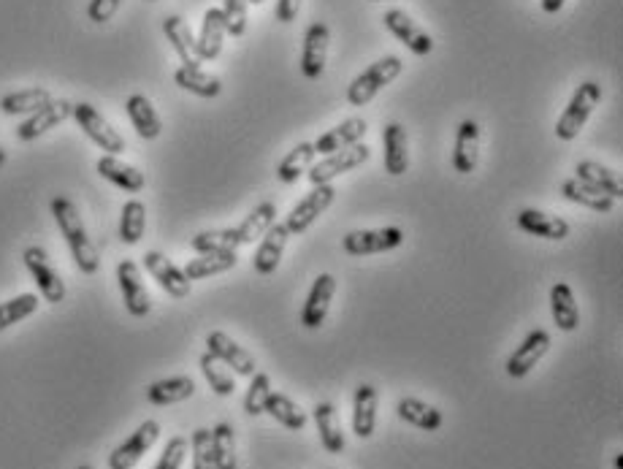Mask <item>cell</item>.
Returning <instances> with one entry per match:
<instances>
[{
	"label": "cell",
	"mask_w": 623,
	"mask_h": 469,
	"mask_svg": "<svg viewBox=\"0 0 623 469\" xmlns=\"http://www.w3.org/2000/svg\"><path fill=\"white\" fill-rule=\"evenodd\" d=\"M52 215H55V223L60 228V234L66 239L68 250L74 255V263L79 266L82 274H95L98 266H101V258H98V250H95L93 239L87 234V228L82 223V215L79 209L74 207V201L66 196L52 198Z\"/></svg>",
	"instance_id": "1"
},
{
	"label": "cell",
	"mask_w": 623,
	"mask_h": 469,
	"mask_svg": "<svg viewBox=\"0 0 623 469\" xmlns=\"http://www.w3.org/2000/svg\"><path fill=\"white\" fill-rule=\"evenodd\" d=\"M404 71V63H401V57L396 55H385L380 57L377 63L361 71V74L355 76L350 87H347V101L350 106H366L372 101L374 95L380 93L382 87H388L396 79V76Z\"/></svg>",
	"instance_id": "2"
},
{
	"label": "cell",
	"mask_w": 623,
	"mask_h": 469,
	"mask_svg": "<svg viewBox=\"0 0 623 469\" xmlns=\"http://www.w3.org/2000/svg\"><path fill=\"white\" fill-rule=\"evenodd\" d=\"M599 101H602V85H596V82H583V85H577L575 95L569 98L567 109H564V114H561L556 122L558 139L561 141L577 139L580 131H583V125L588 122V117H591L596 106H599Z\"/></svg>",
	"instance_id": "3"
},
{
	"label": "cell",
	"mask_w": 623,
	"mask_h": 469,
	"mask_svg": "<svg viewBox=\"0 0 623 469\" xmlns=\"http://www.w3.org/2000/svg\"><path fill=\"white\" fill-rule=\"evenodd\" d=\"M76 122H79V128L84 131V136L98 144L106 155H117L120 158L122 152H125V139H122V133H117L109 125V120L103 117L93 104H74V114H71Z\"/></svg>",
	"instance_id": "4"
},
{
	"label": "cell",
	"mask_w": 623,
	"mask_h": 469,
	"mask_svg": "<svg viewBox=\"0 0 623 469\" xmlns=\"http://www.w3.org/2000/svg\"><path fill=\"white\" fill-rule=\"evenodd\" d=\"M372 155V147L369 144H353L347 150L331 152V155H323L320 163H315L312 169L307 171V177L312 185H331V179H336L339 174H347V171L358 169Z\"/></svg>",
	"instance_id": "5"
},
{
	"label": "cell",
	"mask_w": 623,
	"mask_h": 469,
	"mask_svg": "<svg viewBox=\"0 0 623 469\" xmlns=\"http://www.w3.org/2000/svg\"><path fill=\"white\" fill-rule=\"evenodd\" d=\"M22 261L28 266V272L33 274V280L38 285V293L44 296V301L49 304H60V301H66V282L60 280V274L57 269L49 263V255L44 247H28L25 253H22Z\"/></svg>",
	"instance_id": "6"
},
{
	"label": "cell",
	"mask_w": 623,
	"mask_h": 469,
	"mask_svg": "<svg viewBox=\"0 0 623 469\" xmlns=\"http://www.w3.org/2000/svg\"><path fill=\"white\" fill-rule=\"evenodd\" d=\"M404 244V231L399 226L388 228H369V231H350L342 239L347 255L363 258V255H377V253H391L396 247Z\"/></svg>",
	"instance_id": "7"
},
{
	"label": "cell",
	"mask_w": 623,
	"mask_h": 469,
	"mask_svg": "<svg viewBox=\"0 0 623 469\" xmlns=\"http://www.w3.org/2000/svg\"><path fill=\"white\" fill-rule=\"evenodd\" d=\"M334 198H336L334 185H312V190H309L307 196L301 198L296 207L290 209L288 220H285V228L296 236L309 231L317 217L323 215V212L334 204Z\"/></svg>",
	"instance_id": "8"
},
{
	"label": "cell",
	"mask_w": 623,
	"mask_h": 469,
	"mask_svg": "<svg viewBox=\"0 0 623 469\" xmlns=\"http://www.w3.org/2000/svg\"><path fill=\"white\" fill-rule=\"evenodd\" d=\"M160 437V423L158 421H144L128 440L117 445L109 453V469H133L144 459V453L158 442Z\"/></svg>",
	"instance_id": "9"
},
{
	"label": "cell",
	"mask_w": 623,
	"mask_h": 469,
	"mask_svg": "<svg viewBox=\"0 0 623 469\" xmlns=\"http://www.w3.org/2000/svg\"><path fill=\"white\" fill-rule=\"evenodd\" d=\"M144 269L152 274V280L158 282L160 288L171 296V299H187L190 296V288H193V282L187 280L185 272L179 269L177 263L166 258L163 253L158 250H149L144 255Z\"/></svg>",
	"instance_id": "10"
},
{
	"label": "cell",
	"mask_w": 623,
	"mask_h": 469,
	"mask_svg": "<svg viewBox=\"0 0 623 469\" xmlns=\"http://www.w3.org/2000/svg\"><path fill=\"white\" fill-rule=\"evenodd\" d=\"M336 282L334 274H320L315 282H312V291H309L307 301H304V310H301V326L309 331L320 329L328 318V310H331V301L336 296Z\"/></svg>",
	"instance_id": "11"
},
{
	"label": "cell",
	"mask_w": 623,
	"mask_h": 469,
	"mask_svg": "<svg viewBox=\"0 0 623 469\" xmlns=\"http://www.w3.org/2000/svg\"><path fill=\"white\" fill-rule=\"evenodd\" d=\"M117 282H120L125 310L131 312L133 318H147L149 310H152V299H149L147 285L141 280V269L136 266V261H120Z\"/></svg>",
	"instance_id": "12"
},
{
	"label": "cell",
	"mask_w": 623,
	"mask_h": 469,
	"mask_svg": "<svg viewBox=\"0 0 623 469\" xmlns=\"http://www.w3.org/2000/svg\"><path fill=\"white\" fill-rule=\"evenodd\" d=\"M206 353H212L217 361H223L225 366H231V372L242 377H252L258 372V364H255V358L252 353L231 339L225 331H212L209 337H206Z\"/></svg>",
	"instance_id": "13"
},
{
	"label": "cell",
	"mask_w": 623,
	"mask_h": 469,
	"mask_svg": "<svg viewBox=\"0 0 623 469\" xmlns=\"http://www.w3.org/2000/svg\"><path fill=\"white\" fill-rule=\"evenodd\" d=\"M548 350H550V334L545 329H534L529 337L518 345V350L507 358V366H504L507 375H510L512 380H523L534 366L540 364L542 358L548 356Z\"/></svg>",
	"instance_id": "14"
},
{
	"label": "cell",
	"mask_w": 623,
	"mask_h": 469,
	"mask_svg": "<svg viewBox=\"0 0 623 469\" xmlns=\"http://www.w3.org/2000/svg\"><path fill=\"white\" fill-rule=\"evenodd\" d=\"M382 22H385V28L391 30L393 36L399 38L404 47L410 49L412 55L426 57L428 52L434 49V38L428 36L426 30L420 28L418 22H415V19H412L410 14H404V11H401V9L385 11V17H382Z\"/></svg>",
	"instance_id": "15"
},
{
	"label": "cell",
	"mask_w": 623,
	"mask_h": 469,
	"mask_svg": "<svg viewBox=\"0 0 623 469\" xmlns=\"http://www.w3.org/2000/svg\"><path fill=\"white\" fill-rule=\"evenodd\" d=\"M74 114V104L71 101H63V98H52L47 106H41L38 112H33L28 120L22 122L17 128L19 141H36L38 136H44L47 131L57 128L60 122H66L68 117Z\"/></svg>",
	"instance_id": "16"
},
{
	"label": "cell",
	"mask_w": 623,
	"mask_h": 469,
	"mask_svg": "<svg viewBox=\"0 0 623 469\" xmlns=\"http://www.w3.org/2000/svg\"><path fill=\"white\" fill-rule=\"evenodd\" d=\"M328 41H331V30L323 22H312L304 36V52H301V74L307 79H320L326 71L328 60Z\"/></svg>",
	"instance_id": "17"
},
{
	"label": "cell",
	"mask_w": 623,
	"mask_h": 469,
	"mask_svg": "<svg viewBox=\"0 0 623 469\" xmlns=\"http://www.w3.org/2000/svg\"><path fill=\"white\" fill-rule=\"evenodd\" d=\"M366 131H369V122L363 120V117H350V120L339 122L336 128L326 131L323 136H317V141H312V147H315L317 155H331V152L361 144Z\"/></svg>",
	"instance_id": "18"
},
{
	"label": "cell",
	"mask_w": 623,
	"mask_h": 469,
	"mask_svg": "<svg viewBox=\"0 0 623 469\" xmlns=\"http://www.w3.org/2000/svg\"><path fill=\"white\" fill-rule=\"evenodd\" d=\"M288 239L290 231L285 228V223H274V226L261 236V247H258V253L252 258L255 272L263 274V277H269V274L277 272L279 261H282V255H285V247H288Z\"/></svg>",
	"instance_id": "19"
},
{
	"label": "cell",
	"mask_w": 623,
	"mask_h": 469,
	"mask_svg": "<svg viewBox=\"0 0 623 469\" xmlns=\"http://www.w3.org/2000/svg\"><path fill=\"white\" fill-rule=\"evenodd\" d=\"M377 404L380 394L369 383H361L353 394V432L358 440H369L377 429Z\"/></svg>",
	"instance_id": "20"
},
{
	"label": "cell",
	"mask_w": 623,
	"mask_h": 469,
	"mask_svg": "<svg viewBox=\"0 0 623 469\" xmlns=\"http://www.w3.org/2000/svg\"><path fill=\"white\" fill-rule=\"evenodd\" d=\"M480 163V125L475 120H464L458 125L456 150H453V169L458 174H472Z\"/></svg>",
	"instance_id": "21"
},
{
	"label": "cell",
	"mask_w": 623,
	"mask_h": 469,
	"mask_svg": "<svg viewBox=\"0 0 623 469\" xmlns=\"http://www.w3.org/2000/svg\"><path fill=\"white\" fill-rule=\"evenodd\" d=\"M518 228L531 236L548 239V242H561L569 236V223L564 217L545 215L540 209H521L518 212Z\"/></svg>",
	"instance_id": "22"
},
{
	"label": "cell",
	"mask_w": 623,
	"mask_h": 469,
	"mask_svg": "<svg viewBox=\"0 0 623 469\" xmlns=\"http://www.w3.org/2000/svg\"><path fill=\"white\" fill-rule=\"evenodd\" d=\"M382 141H385V171L391 177H401L404 171L410 169V139H407L404 125L401 122L385 125Z\"/></svg>",
	"instance_id": "23"
},
{
	"label": "cell",
	"mask_w": 623,
	"mask_h": 469,
	"mask_svg": "<svg viewBox=\"0 0 623 469\" xmlns=\"http://www.w3.org/2000/svg\"><path fill=\"white\" fill-rule=\"evenodd\" d=\"M163 33H166V38L171 41V47H174V52L179 55V60H182V66H201L204 60H201V55H198V44H196V36H193V30H190V25H187L185 19L182 17H166L163 19Z\"/></svg>",
	"instance_id": "24"
},
{
	"label": "cell",
	"mask_w": 623,
	"mask_h": 469,
	"mask_svg": "<svg viewBox=\"0 0 623 469\" xmlns=\"http://www.w3.org/2000/svg\"><path fill=\"white\" fill-rule=\"evenodd\" d=\"M95 169H98V174H101L106 182H112V185L122 188L125 193H139V190L144 188V182H147L144 174H141L136 166L125 163V160H120L117 155H103V158H98Z\"/></svg>",
	"instance_id": "25"
},
{
	"label": "cell",
	"mask_w": 623,
	"mask_h": 469,
	"mask_svg": "<svg viewBox=\"0 0 623 469\" xmlns=\"http://www.w3.org/2000/svg\"><path fill=\"white\" fill-rule=\"evenodd\" d=\"M223 41H225V19L223 11L220 9H206L204 22H201V33H198L196 44H198V55L201 60H217L220 52H223Z\"/></svg>",
	"instance_id": "26"
},
{
	"label": "cell",
	"mask_w": 623,
	"mask_h": 469,
	"mask_svg": "<svg viewBox=\"0 0 623 469\" xmlns=\"http://www.w3.org/2000/svg\"><path fill=\"white\" fill-rule=\"evenodd\" d=\"M561 193H564L567 201L577 204V207H586L591 209V212H599V215H607V212H613L615 209V198H610L607 193H602V190L591 188V185H586L583 179L577 177L567 179V182L561 185Z\"/></svg>",
	"instance_id": "27"
},
{
	"label": "cell",
	"mask_w": 623,
	"mask_h": 469,
	"mask_svg": "<svg viewBox=\"0 0 623 469\" xmlns=\"http://www.w3.org/2000/svg\"><path fill=\"white\" fill-rule=\"evenodd\" d=\"M312 418H315V426L317 432H320V442H323V448L328 453H345V432H342V426L336 421V407L331 402H320L315 404V410H312Z\"/></svg>",
	"instance_id": "28"
},
{
	"label": "cell",
	"mask_w": 623,
	"mask_h": 469,
	"mask_svg": "<svg viewBox=\"0 0 623 469\" xmlns=\"http://www.w3.org/2000/svg\"><path fill=\"white\" fill-rule=\"evenodd\" d=\"M550 312H553V320L561 331H577L580 326V310H577L575 293L569 288L567 282H556L550 288Z\"/></svg>",
	"instance_id": "29"
},
{
	"label": "cell",
	"mask_w": 623,
	"mask_h": 469,
	"mask_svg": "<svg viewBox=\"0 0 623 469\" xmlns=\"http://www.w3.org/2000/svg\"><path fill=\"white\" fill-rule=\"evenodd\" d=\"M125 109H128V117H131L133 122V128H136V133H139L141 139H158L160 131H163V122H160L158 112H155V106H152V101H149L147 95H131L128 98V104H125Z\"/></svg>",
	"instance_id": "30"
},
{
	"label": "cell",
	"mask_w": 623,
	"mask_h": 469,
	"mask_svg": "<svg viewBox=\"0 0 623 469\" xmlns=\"http://www.w3.org/2000/svg\"><path fill=\"white\" fill-rule=\"evenodd\" d=\"M396 413H399L401 421H407L415 429H423V432H437L439 426L445 423V415L439 413L434 404H426L415 399V396H407L396 404Z\"/></svg>",
	"instance_id": "31"
},
{
	"label": "cell",
	"mask_w": 623,
	"mask_h": 469,
	"mask_svg": "<svg viewBox=\"0 0 623 469\" xmlns=\"http://www.w3.org/2000/svg\"><path fill=\"white\" fill-rule=\"evenodd\" d=\"M174 82H177V87H182V90H187V93L198 95V98H217V95L223 93V82H220V76L209 74V71H204L201 66L177 68Z\"/></svg>",
	"instance_id": "32"
},
{
	"label": "cell",
	"mask_w": 623,
	"mask_h": 469,
	"mask_svg": "<svg viewBox=\"0 0 623 469\" xmlns=\"http://www.w3.org/2000/svg\"><path fill=\"white\" fill-rule=\"evenodd\" d=\"M196 394V380L193 377H168V380H158L147 388V399L158 407H168V404H179Z\"/></svg>",
	"instance_id": "33"
},
{
	"label": "cell",
	"mask_w": 623,
	"mask_h": 469,
	"mask_svg": "<svg viewBox=\"0 0 623 469\" xmlns=\"http://www.w3.org/2000/svg\"><path fill=\"white\" fill-rule=\"evenodd\" d=\"M315 158H317V152H315V147H312V141H301V144H296V147H293L285 158L279 160V166H277L279 182H282V185H296L298 179L307 174Z\"/></svg>",
	"instance_id": "34"
},
{
	"label": "cell",
	"mask_w": 623,
	"mask_h": 469,
	"mask_svg": "<svg viewBox=\"0 0 623 469\" xmlns=\"http://www.w3.org/2000/svg\"><path fill=\"white\" fill-rule=\"evenodd\" d=\"M575 171L577 179H583L586 185L602 190V193H607V196L615 198V201L623 196L621 177H618L613 169L602 166V163H596V160H583V163H577Z\"/></svg>",
	"instance_id": "35"
},
{
	"label": "cell",
	"mask_w": 623,
	"mask_h": 469,
	"mask_svg": "<svg viewBox=\"0 0 623 469\" xmlns=\"http://www.w3.org/2000/svg\"><path fill=\"white\" fill-rule=\"evenodd\" d=\"M274 217H277V204H274V201H263V204H258L250 215L244 217L239 226L233 228L236 236H239V244H252L255 239H261V236L277 223Z\"/></svg>",
	"instance_id": "36"
},
{
	"label": "cell",
	"mask_w": 623,
	"mask_h": 469,
	"mask_svg": "<svg viewBox=\"0 0 623 469\" xmlns=\"http://www.w3.org/2000/svg\"><path fill=\"white\" fill-rule=\"evenodd\" d=\"M263 413H269L274 421L282 423V426L290 429V432H304V426H307V413H304L290 396L277 394V391H271L269 394Z\"/></svg>",
	"instance_id": "37"
},
{
	"label": "cell",
	"mask_w": 623,
	"mask_h": 469,
	"mask_svg": "<svg viewBox=\"0 0 623 469\" xmlns=\"http://www.w3.org/2000/svg\"><path fill=\"white\" fill-rule=\"evenodd\" d=\"M52 101V93L47 87H28V90H17V93H9L0 98V109L9 117H17V114H33L38 112L41 106H47Z\"/></svg>",
	"instance_id": "38"
},
{
	"label": "cell",
	"mask_w": 623,
	"mask_h": 469,
	"mask_svg": "<svg viewBox=\"0 0 623 469\" xmlns=\"http://www.w3.org/2000/svg\"><path fill=\"white\" fill-rule=\"evenodd\" d=\"M236 263H239V255L236 253H206V255H201V258H193V261L187 263L182 272H185V277L190 282L209 280V277H214V274L231 272Z\"/></svg>",
	"instance_id": "39"
},
{
	"label": "cell",
	"mask_w": 623,
	"mask_h": 469,
	"mask_svg": "<svg viewBox=\"0 0 623 469\" xmlns=\"http://www.w3.org/2000/svg\"><path fill=\"white\" fill-rule=\"evenodd\" d=\"M190 247H193L198 255H206V253H236L242 244H239V236H236L233 228H214V231H201V234L193 236Z\"/></svg>",
	"instance_id": "40"
},
{
	"label": "cell",
	"mask_w": 623,
	"mask_h": 469,
	"mask_svg": "<svg viewBox=\"0 0 623 469\" xmlns=\"http://www.w3.org/2000/svg\"><path fill=\"white\" fill-rule=\"evenodd\" d=\"M144 231H147V207L141 204L139 198H131V201L122 207L120 217L122 244H139Z\"/></svg>",
	"instance_id": "41"
},
{
	"label": "cell",
	"mask_w": 623,
	"mask_h": 469,
	"mask_svg": "<svg viewBox=\"0 0 623 469\" xmlns=\"http://www.w3.org/2000/svg\"><path fill=\"white\" fill-rule=\"evenodd\" d=\"M214 469H236V437L231 423H217L212 429Z\"/></svg>",
	"instance_id": "42"
},
{
	"label": "cell",
	"mask_w": 623,
	"mask_h": 469,
	"mask_svg": "<svg viewBox=\"0 0 623 469\" xmlns=\"http://www.w3.org/2000/svg\"><path fill=\"white\" fill-rule=\"evenodd\" d=\"M198 366H201L206 383H209V388H212L217 396H231L233 391H236V380H233V375L225 369L223 361H217L212 353H204L201 361H198Z\"/></svg>",
	"instance_id": "43"
},
{
	"label": "cell",
	"mask_w": 623,
	"mask_h": 469,
	"mask_svg": "<svg viewBox=\"0 0 623 469\" xmlns=\"http://www.w3.org/2000/svg\"><path fill=\"white\" fill-rule=\"evenodd\" d=\"M38 310V296L36 293H19L11 301L0 304V331L11 329L14 323H22Z\"/></svg>",
	"instance_id": "44"
},
{
	"label": "cell",
	"mask_w": 623,
	"mask_h": 469,
	"mask_svg": "<svg viewBox=\"0 0 623 469\" xmlns=\"http://www.w3.org/2000/svg\"><path fill=\"white\" fill-rule=\"evenodd\" d=\"M269 394H271L269 375H266V372H255V375L250 377V388H247V394H244V413L261 415Z\"/></svg>",
	"instance_id": "45"
},
{
	"label": "cell",
	"mask_w": 623,
	"mask_h": 469,
	"mask_svg": "<svg viewBox=\"0 0 623 469\" xmlns=\"http://www.w3.org/2000/svg\"><path fill=\"white\" fill-rule=\"evenodd\" d=\"M247 9L250 3L247 0H223V19H225V33H231L233 38H242L247 33Z\"/></svg>",
	"instance_id": "46"
},
{
	"label": "cell",
	"mask_w": 623,
	"mask_h": 469,
	"mask_svg": "<svg viewBox=\"0 0 623 469\" xmlns=\"http://www.w3.org/2000/svg\"><path fill=\"white\" fill-rule=\"evenodd\" d=\"M190 448H193V469H214L212 432L209 429H196L190 437Z\"/></svg>",
	"instance_id": "47"
},
{
	"label": "cell",
	"mask_w": 623,
	"mask_h": 469,
	"mask_svg": "<svg viewBox=\"0 0 623 469\" xmlns=\"http://www.w3.org/2000/svg\"><path fill=\"white\" fill-rule=\"evenodd\" d=\"M187 456V440L185 437H171L166 445V451L158 459L155 469H182Z\"/></svg>",
	"instance_id": "48"
},
{
	"label": "cell",
	"mask_w": 623,
	"mask_h": 469,
	"mask_svg": "<svg viewBox=\"0 0 623 469\" xmlns=\"http://www.w3.org/2000/svg\"><path fill=\"white\" fill-rule=\"evenodd\" d=\"M122 0H90V6H87V17L103 25V22H109V19L117 14L120 9Z\"/></svg>",
	"instance_id": "49"
},
{
	"label": "cell",
	"mask_w": 623,
	"mask_h": 469,
	"mask_svg": "<svg viewBox=\"0 0 623 469\" xmlns=\"http://www.w3.org/2000/svg\"><path fill=\"white\" fill-rule=\"evenodd\" d=\"M298 11H301V0H277V19L282 25L296 22Z\"/></svg>",
	"instance_id": "50"
},
{
	"label": "cell",
	"mask_w": 623,
	"mask_h": 469,
	"mask_svg": "<svg viewBox=\"0 0 623 469\" xmlns=\"http://www.w3.org/2000/svg\"><path fill=\"white\" fill-rule=\"evenodd\" d=\"M564 3H567V0H542V11H545V14H558V11L564 9Z\"/></svg>",
	"instance_id": "51"
},
{
	"label": "cell",
	"mask_w": 623,
	"mask_h": 469,
	"mask_svg": "<svg viewBox=\"0 0 623 469\" xmlns=\"http://www.w3.org/2000/svg\"><path fill=\"white\" fill-rule=\"evenodd\" d=\"M6 166V150H3V144H0V169Z\"/></svg>",
	"instance_id": "52"
},
{
	"label": "cell",
	"mask_w": 623,
	"mask_h": 469,
	"mask_svg": "<svg viewBox=\"0 0 623 469\" xmlns=\"http://www.w3.org/2000/svg\"><path fill=\"white\" fill-rule=\"evenodd\" d=\"M615 469H623V456H621V453L615 456Z\"/></svg>",
	"instance_id": "53"
},
{
	"label": "cell",
	"mask_w": 623,
	"mask_h": 469,
	"mask_svg": "<svg viewBox=\"0 0 623 469\" xmlns=\"http://www.w3.org/2000/svg\"><path fill=\"white\" fill-rule=\"evenodd\" d=\"M247 3H252V6H261L263 0H247Z\"/></svg>",
	"instance_id": "54"
},
{
	"label": "cell",
	"mask_w": 623,
	"mask_h": 469,
	"mask_svg": "<svg viewBox=\"0 0 623 469\" xmlns=\"http://www.w3.org/2000/svg\"><path fill=\"white\" fill-rule=\"evenodd\" d=\"M76 469H93V467H90V464H82V467H76Z\"/></svg>",
	"instance_id": "55"
},
{
	"label": "cell",
	"mask_w": 623,
	"mask_h": 469,
	"mask_svg": "<svg viewBox=\"0 0 623 469\" xmlns=\"http://www.w3.org/2000/svg\"><path fill=\"white\" fill-rule=\"evenodd\" d=\"M372 3H380V0H372Z\"/></svg>",
	"instance_id": "56"
}]
</instances>
